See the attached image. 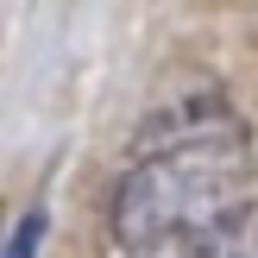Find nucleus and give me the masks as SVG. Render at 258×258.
Masks as SVG:
<instances>
[{"label":"nucleus","mask_w":258,"mask_h":258,"mask_svg":"<svg viewBox=\"0 0 258 258\" xmlns=\"http://www.w3.org/2000/svg\"><path fill=\"white\" fill-rule=\"evenodd\" d=\"M38 239H44V208H25L13 221V239H7V258H38Z\"/></svg>","instance_id":"nucleus-2"},{"label":"nucleus","mask_w":258,"mask_h":258,"mask_svg":"<svg viewBox=\"0 0 258 258\" xmlns=\"http://www.w3.org/2000/svg\"><path fill=\"white\" fill-rule=\"evenodd\" d=\"M107 233L120 258H258L252 139L221 95H183L145 113Z\"/></svg>","instance_id":"nucleus-1"}]
</instances>
